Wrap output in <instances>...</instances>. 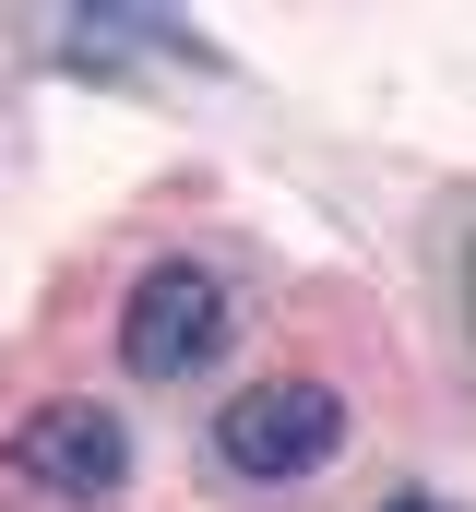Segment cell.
Instances as JSON below:
<instances>
[{
	"label": "cell",
	"mask_w": 476,
	"mask_h": 512,
	"mask_svg": "<svg viewBox=\"0 0 476 512\" xmlns=\"http://www.w3.org/2000/svg\"><path fill=\"white\" fill-rule=\"evenodd\" d=\"M215 453H227L250 489H298L346 453V393L310 382V370H274V382H238L215 405Z\"/></svg>",
	"instance_id": "1"
},
{
	"label": "cell",
	"mask_w": 476,
	"mask_h": 512,
	"mask_svg": "<svg viewBox=\"0 0 476 512\" xmlns=\"http://www.w3.org/2000/svg\"><path fill=\"white\" fill-rule=\"evenodd\" d=\"M238 334V298L227 274H203V262H155L131 298H119V370L131 382H191V370H215Z\"/></svg>",
	"instance_id": "2"
},
{
	"label": "cell",
	"mask_w": 476,
	"mask_h": 512,
	"mask_svg": "<svg viewBox=\"0 0 476 512\" xmlns=\"http://www.w3.org/2000/svg\"><path fill=\"white\" fill-rule=\"evenodd\" d=\"M12 477L48 489V501H72V512H96V501L131 489V429H119L96 393H60V405H36L12 429Z\"/></svg>",
	"instance_id": "3"
},
{
	"label": "cell",
	"mask_w": 476,
	"mask_h": 512,
	"mask_svg": "<svg viewBox=\"0 0 476 512\" xmlns=\"http://www.w3.org/2000/svg\"><path fill=\"white\" fill-rule=\"evenodd\" d=\"M441 262H453V310H465V358H476V203H453V227H441Z\"/></svg>",
	"instance_id": "4"
},
{
	"label": "cell",
	"mask_w": 476,
	"mask_h": 512,
	"mask_svg": "<svg viewBox=\"0 0 476 512\" xmlns=\"http://www.w3.org/2000/svg\"><path fill=\"white\" fill-rule=\"evenodd\" d=\"M381 512H453V501H381Z\"/></svg>",
	"instance_id": "5"
}]
</instances>
